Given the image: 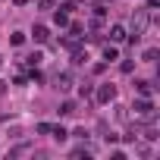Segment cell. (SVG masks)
Wrapping results in <instances>:
<instances>
[{"mask_svg": "<svg viewBox=\"0 0 160 160\" xmlns=\"http://www.w3.org/2000/svg\"><path fill=\"white\" fill-rule=\"evenodd\" d=\"M144 25H148V13H144V10H138V13H135V19H132V35H135V38H141V35H144Z\"/></svg>", "mask_w": 160, "mask_h": 160, "instance_id": "cell-1", "label": "cell"}, {"mask_svg": "<svg viewBox=\"0 0 160 160\" xmlns=\"http://www.w3.org/2000/svg\"><path fill=\"white\" fill-rule=\"evenodd\" d=\"M110 98H113V85L110 88H101V101H110Z\"/></svg>", "mask_w": 160, "mask_h": 160, "instance_id": "cell-2", "label": "cell"}]
</instances>
